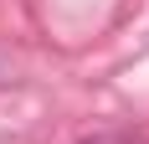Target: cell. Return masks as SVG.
<instances>
[{"label": "cell", "instance_id": "1", "mask_svg": "<svg viewBox=\"0 0 149 144\" xmlns=\"http://www.w3.org/2000/svg\"><path fill=\"white\" fill-rule=\"evenodd\" d=\"M82 144H149V139H134V134H93Z\"/></svg>", "mask_w": 149, "mask_h": 144}]
</instances>
